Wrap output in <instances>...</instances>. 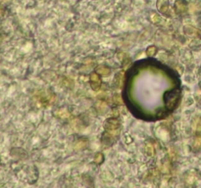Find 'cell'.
Segmentation results:
<instances>
[{
    "mask_svg": "<svg viewBox=\"0 0 201 188\" xmlns=\"http://www.w3.org/2000/svg\"><path fill=\"white\" fill-rule=\"evenodd\" d=\"M180 98V91L179 90H175L167 93L165 95V105L167 109L171 110L173 109L176 105H177L178 101Z\"/></svg>",
    "mask_w": 201,
    "mask_h": 188,
    "instance_id": "1",
    "label": "cell"
},
{
    "mask_svg": "<svg viewBox=\"0 0 201 188\" xmlns=\"http://www.w3.org/2000/svg\"><path fill=\"white\" fill-rule=\"evenodd\" d=\"M185 34L187 36L193 37V38H200L201 37V31L195 28H193L191 26H186L185 27Z\"/></svg>",
    "mask_w": 201,
    "mask_h": 188,
    "instance_id": "2",
    "label": "cell"
},
{
    "mask_svg": "<svg viewBox=\"0 0 201 188\" xmlns=\"http://www.w3.org/2000/svg\"><path fill=\"white\" fill-rule=\"evenodd\" d=\"M90 84L93 90H98L101 85V79L97 73H92L90 74Z\"/></svg>",
    "mask_w": 201,
    "mask_h": 188,
    "instance_id": "3",
    "label": "cell"
},
{
    "mask_svg": "<svg viewBox=\"0 0 201 188\" xmlns=\"http://www.w3.org/2000/svg\"><path fill=\"white\" fill-rule=\"evenodd\" d=\"M175 10L177 14H184L187 10V5L185 0H177L175 2Z\"/></svg>",
    "mask_w": 201,
    "mask_h": 188,
    "instance_id": "4",
    "label": "cell"
},
{
    "mask_svg": "<svg viewBox=\"0 0 201 188\" xmlns=\"http://www.w3.org/2000/svg\"><path fill=\"white\" fill-rule=\"evenodd\" d=\"M104 125L107 130H114L119 128V127H120V122L117 119H109V120L105 122Z\"/></svg>",
    "mask_w": 201,
    "mask_h": 188,
    "instance_id": "5",
    "label": "cell"
},
{
    "mask_svg": "<svg viewBox=\"0 0 201 188\" xmlns=\"http://www.w3.org/2000/svg\"><path fill=\"white\" fill-rule=\"evenodd\" d=\"M157 9L162 14H168L169 12V2L168 0H157Z\"/></svg>",
    "mask_w": 201,
    "mask_h": 188,
    "instance_id": "6",
    "label": "cell"
},
{
    "mask_svg": "<svg viewBox=\"0 0 201 188\" xmlns=\"http://www.w3.org/2000/svg\"><path fill=\"white\" fill-rule=\"evenodd\" d=\"M95 73H97L100 76H103V77H107L110 74V69L105 67V66H98L95 69Z\"/></svg>",
    "mask_w": 201,
    "mask_h": 188,
    "instance_id": "7",
    "label": "cell"
},
{
    "mask_svg": "<svg viewBox=\"0 0 201 188\" xmlns=\"http://www.w3.org/2000/svg\"><path fill=\"white\" fill-rule=\"evenodd\" d=\"M56 115L61 119H67V118L70 117V114H69L67 110H59L57 113H56Z\"/></svg>",
    "mask_w": 201,
    "mask_h": 188,
    "instance_id": "8",
    "label": "cell"
},
{
    "mask_svg": "<svg viewBox=\"0 0 201 188\" xmlns=\"http://www.w3.org/2000/svg\"><path fill=\"white\" fill-rule=\"evenodd\" d=\"M107 105H106V103H104L103 101H99L97 103V109L99 110V112H101V113H104L106 112V110H107Z\"/></svg>",
    "mask_w": 201,
    "mask_h": 188,
    "instance_id": "9",
    "label": "cell"
},
{
    "mask_svg": "<svg viewBox=\"0 0 201 188\" xmlns=\"http://www.w3.org/2000/svg\"><path fill=\"white\" fill-rule=\"evenodd\" d=\"M103 160H104V157H103V154L101 153H97L95 157H94V163H95V164L100 165L101 163H103Z\"/></svg>",
    "mask_w": 201,
    "mask_h": 188,
    "instance_id": "10",
    "label": "cell"
},
{
    "mask_svg": "<svg viewBox=\"0 0 201 188\" xmlns=\"http://www.w3.org/2000/svg\"><path fill=\"white\" fill-rule=\"evenodd\" d=\"M151 20L153 23L155 24H161L162 23V18L159 16V15H157L155 13H152L151 14Z\"/></svg>",
    "mask_w": 201,
    "mask_h": 188,
    "instance_id": "11",
    "label": "cell"
},
{
    "mask_svg": "<svg viewBox=\"0 0 201 188\" xmlns=\"http://www.w3.org/2000/svg\"><path fill=\"white\" fill-rule=\"evenodd\" d=\"M146 154L148 156H153L154 155V149L151 143L146 144Z\"/></svg>",
    "mask_w": 201,
    "mask_h": 188,
    "instance_id": "12",
    "label": "cell"
},
{
    "mask_svg": "<svg viewBox=\"0 0 201 188\" xmlns=\"http://www.w3.org/2000/svg\"><path fill=\"white\" fill-rule=\"evenodd\" d=\"M156 52H157V48L155 46H150L146 50V54L148 56H154L156 54Z\"/></svg>",
    "mask_w": 201,
    "mask_h": 188,
    "instance_id": "13",
    "label": "cell"
},
{
    "mask_svg": "<svg viewBox=\"0 0 201 188\" xmlns=\"http://www.w3.org/2000/svg\"><path fill=\"white\" fill-rule=\"evenodd\" d=\"M193 147L195 149H200L201 148V137H197V138L194 140Z\"/></svg>",
    "mask_w": 201,
    "mask_h": 188,
    "instance_id": "14",
    "label": "cell"
},
{
    "mask_svg": "<svg viewBox=\"0 0 201 188\" xmlns=\"http://www.w3.org/2000/svg\"><path fill=\"white\" fill-rule=\"evenodd\" d=\"M117 81H118V84L122 86V83H123V74H119L118 76H117Z\"/></svg>",
    "mask_w": 201,
    "mask_h": 188,
    "instance_id": "15",
    "label": "cell"
},
{
    "mask_svg": "<svg viewBox=\"0 0 201 188\" xmlns=\"http://www.w3.org/2000/svg\"><path fill=\"white\" fill-rule=\"evenodd\" d=\"M196 131H197V133H201V121L197 123V125H196Z\"/></svg>",
    "mask_w": 201,
    "mask_h": 188,
    "instance_id": "16",
    "label": "cell"
},
{
    "mask_svg": "<svg viewBox=\"0 0 201 188\" xmlns=\"http://www.w3.org/2000/svg\"><path fill=\"white\" fill-rule=\"evenodd\" d=\"M3 13H4L3 10H2V9H0V17H1V16L3 15Z\"/></svg>",
    "mask_w": 201,
    "mask_h": 188,
    "instance_id": "17",
    "label": "cell"
}]
</instances>
